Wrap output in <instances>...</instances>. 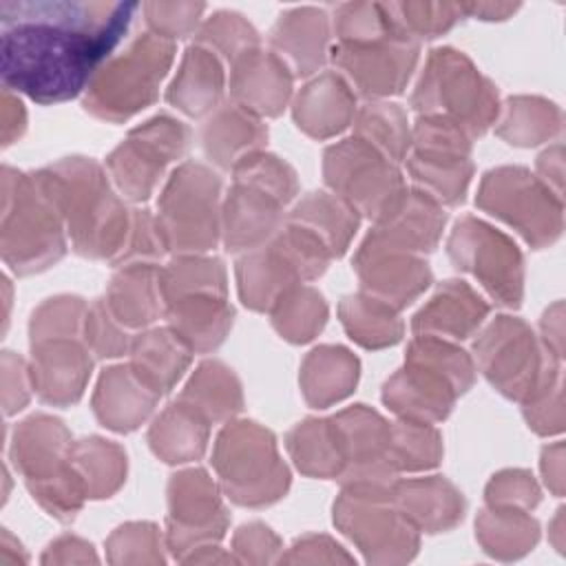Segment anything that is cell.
<instances>
[{
    "mask_svg": "<svg viewBox=\"0 0 566 566\" xmlns=\"http://www.w3.org/2000/svg\"><path fill=\"white\" fill-rule=\"evenodd\" d=\"M137 2L2 0V82L38 104L77 97L124 40Z\"/></svg>",
    "mask_w": 566,
    "mask_h": 566,
    "instance_id": "cell-1",
    "label": "cell"
},
{
    "mask_svg": "<svg viewBox=\"0 0 566 566\" xmlns=\"http://www.w3.org/2000/svg\"><path fill=\"white\" fill-rule=\"evenodd\" d=\"M53 208L69 219L77 252L108 256L117 250L126 210L108 190L99 168L91 161H62L35 175Z\"/></svg>",
    "mask_w": 566,
    "mask_h": 566,
    "instance_id": "cell-2",
    "label": "cell"
},
{
    "mask_svg": "<svg viewBox=\"0 0 566 566\" xmlns=\"http://www.w3.org/2000/svg\"><path fill=\"white\" fill-rule=\"evenodd\" d=\"M175 55V44L153 31L139 33L126 51L111 57L88 84L86 108L102 119H126L157 95Z\"/></svg>",
    "mask_w": 566,
    "mask_h": 566,
    "instance_id": "cell-3",
    "label": "cell"
},
{
    "mask_svg": "<svg viewBox=\"0 0 566 566\" xmlns=\"http://www.w3.org/2000/svg\"><path fill=\"white\" fill-rule=\"evenodd\" d=\"M413 104L427 117L444 119L464 133L480 135L495 115V88L453 49L429 55Z\"/></svg>",
    "mask_w": 566,
    "mask_h": 566,
    "instance_id": "cell-4",
    "label": "cell"
},
{
    "mask_svg": "<svg viewBox=\"0 0 566 566\" xmlns=\"http://www.w3.org/2000/svg\"><path fill=\"white\" fill-rule=\"evenodd\" d=\"M55 212L35 179L4 168L2 252L18 274L42 270L62 256L64 241Z\"/></svg>",
    "mask_w": 566,
    "mask_h": 566,
    "instance_id": "cell-5",
    "label": "cell"
},
{
    "mask_svg": "<svg viewBox=\"0 0 566 566\" xmlns=\"http://www.w3.org/2000/svg\"><path fill=\"white\" fill-rule=\"evenodd\" d=\"M217 469L239 502H268L279 497L287 484L272 436L252 422H239L221 433Z\"/></svg>",
    "mask_w": 566,
    "mask_h": 566,
    "instance_id": "cell-6",
    "label": "cell"
},
{
    "mask_svg": "<svg viewBox=\"0 0 566 566\" xmlns=\"http://www.w3.org/2000/svg\"><path fill=\"white\" fill-rule=\"evenodd\" d=\"M219 179L203 166L179 168L161 197V237L175 250H206L214 245V201Z\"/></svg>",
    "mask_w": 566,
    "mask_h": 566,
    "instance_id": "cell-7",
    "label": "cell"
},
{
    "mask_svg": "<svg viewBox=\"0 0 566 566\" xmlns=\"http://www.w3.org/2000/svg\"><path fill=\"white\" fill-rule=\"evenodd\" d=\"M327 184L365 214L382 217L402 195L398 170L387 164L371 144L347 139L325 155Z\"/></svg>",
    "mask_w": 566,
    "mask_h": 566,
    "instance_id": "cell-8",
    "label": "cell"
},
{
    "mask_svg": "<svg viewBox=\"0 0 566 566\" xmlns=\"http://www.w3.org/2000/svg\"><path fill=\"white\" fill-rule=\"evenodd\" d=\"M458 268L471 270L504 305H517L522 294V261L515 245L493 228L462 219L449 243Z\"/></svg>",
    "mask_w": 566,
    "mask_h": 566,
    "instance_id": "cell-9",
    "label": "cell"
},
{
    "mask_svg": "<svg viewBox=\"0 0 566 566\" xmlns=\"http://www.w3.org/2000/svg\"><path fill=\"white\" fill-rule=\"evenodd\" d=\"M332 60L363 95L400 93L418 60V40L394 33L369 42H338Z\"/></svg>",
    "mask_w": 566,
    "mask_h": 566,
    "instance_id": "cell-10",
    "label": "cell"
},
{
    "mask_svg": "<svg viewBox=\"0 0 566 566\" xmlns=\"http://www.w3.org/2000/svg\"><path fill=\"white\" fill-rule=\"evenodd\" d=\"M186 139L188 130L170 117H157L144 128L133 130L130 139L108 157V166L122 190L130 199H146L166 161L184 153Z\"/></svg>",
    "mask_w": 566,
    "mask_h": 566,
    "instance_id": "cell-11",
    "label": "cell"
},
{
    "mask_svg": "<svg viewBox=\"0 0 566 566\" xmlns=\"http://www.w3.org/2000/svg\"><path fill=\"white\" fill-rule=\"evenodd\" d=\"M531 334L517 321L495 323L478 345L480 360L493 385L506 396H522L535 380V347Z\"/></svg>",
    "mask_w": 566,
    "mask_h": 566,
    "instance_id": "cell-12",
    "label": "cell"
},
{
    "mask_svg": "<svg viewBox=\"0 0 566 566\" xmlns=\"http://www.w3.org/2000/svg\"><path fill=\"white\" fill-rule=\"evenodd\" d=\"M356 270L363 285L376 292L387 305L402 307L429 283V270L422 261L396 254L394 248L369 237L356 256Z\"/></svg>",
    "mask_w": 566,
    "mask_h": 566,
    "instance_id": "cell-13",
    "label": "cell"
},
{
    "mask_svg": "<svg viewBox=\"0 0 566 566\" xmlns=\"http://www.w3.org/2000/svg\"><path fill=\"white\" fill-rule=\"evenodd\" d=\"M327 40L329 15L316 7H296L281 13L270 38L274 55L296 75H307L323 64Z\"/></svg>",
    "mask_w": 566,
    "mask_h": 566,
    "instance_id": "cell-14",
    "label": "cell"
},
{
    "mask_svg": "<svg viewBox=\"0 0 566 566\" xmlns=\"http://www.w3.org/2000/svg\"><path fill=\"white\" fill-rule=\"evenodd\" d=\"M91 360L73 340L33 343V385L42 400L53 405L75 402L88 378Z\"/></svg>",
    "mask_w": 566,
    "mask_h": 566,
    "instance_id": "cell-15",
    "label": "cell"
},
{
    "mask_svg": "<svg viewBox=\"0 0 566 566\" xmlns=\"http://www.w3.org/2000/svg\"><path fill=\"white\" fill-rule=\"evenodd\" d=\"M290 69L274 55L259 49L234 62L232 93L245 106L265 115H276L290 95Z\"/></svg>",
    "mask_w": 566,
    "mask_h": 566,
    "instance_id": "cell-16",
    "label": "cell"
},
{
    "mask_svg": "<svg viewBox=\"0 0 566 566\" xmlns=\"http://www.w3.org/2000/svg\"><path fill=\"white\" fill-rule=\"evenodd\" d=\"M411 367H416V371L398 374L387 382L385 402L394 411L409 416L413 422L444 418L451 409L455 387L442 374H433L422 363Z\"/></svg>",
    "mask_w": 566,
    "mask_h": 566,
    "instance_id": "cell-17",
    "label": "cell"
},
{
    "mask_svg": "<svg viewBox=\"0 0 566 566\" xmlns=\"http://www.w3.org/2000/svg\"><path fill=\"white\" fill-rule=\"evenodd\" d=\"M166 303L175 334L190 349L217 347L232 323V310L219 294H184Z\"/></svg>",
    "mask_w": 566,
    "mask_h": 566,
    "instance_id": "cell-18",
    "label": "cell"
},
{
    "mask_svg": "<svg viewBox=\"0 0 566 566\" xmlns=\"http://www.w3.org/2000/svg\"><path fill=\"white\" fill-rule=\"evenodd\" d=\"M285 203L274 192L237 179V186L228 199V250L252 248L263 241L279 221V208Z\"/></svg>",
    "mask_w": 566,
    "mask_h": 566,
    "instance_id": "cell-19",
    "label": "cell"
},
{
    "mask_svg": "<svg viewBox=\"0 0 566 566\" xmlns=\"http://www.w3.org/2000/svg\"><path fill=\"white\" fill-rule=\"evenodd\" d=\"M221 86L223 71L219 57L210 49L197 44L186 51L179 75L168 91V99L190 115H201L214 106Z\"/></svg>",
    "mask_w": 566,
    "mask_h": 566,
    "instance_id": "cell-20",
    "label": "cell"
},
{
    "mask_svg": "<svg viewBox=\"0 0 566 566\" xmlns=\"http://www.w3.org/2000/svg\"><path fill=\"white\" fill-rule=\"evenodd\" d=\"M354 111V99L345 82L332 73L305 86L296 102V122L314 137H327L340 130Z\"/></svg>",
    "mask_w": 566,
    "mask_h": 566,
    "instance_id": "cell-21",
    "label": "cell"
},
{
    "mask_svg": "<svg viewBox=\"0 0 566 566\" xmlns=\"http://www.w3.org/2000/svg\"><path fill=\"white\" fill-rule=\"evenodd\" d=\"M486 314V305L464 283L449 281L440 294L416 316L413 327L418 332H442L464 338Z\"/></svg>",
    "mask_w": 566,
    "mask_h": 566,
    "instance_id": "cell-22",
    "label": "cell"
},
{
    "mask_svg": "<svg viewBox=\"0 0 566 566\" xmlns=\"http://www.w3.org/2000/svg\"><path fill=\"white\" fill-rule=\"evenodd\" d=\"M124 367L108 369L99 382V391L95 396V413L97 418L122 431V411L126 405L130 427H137L139 420L148 416L157 400V391H153L137 374H124Z\"/></svg>",
    "mask_w": 566,
    "mask_h": 566,
    "instance_id": "cell-23",
    "label": "cell"
},
{
    "mask_svg": "<svg viewBox=\"0 0 566 566\" xmlns=\"http://www.w3.org/2000/svg\"><path fill=\"white\" fill-rule=\"evenodd\" d=\"M188 345L168 329L144 334L135 343V374L157 394L168 391L188 365Z\"/></svg>",
    "mask_w": 566,
    "mask_h": 566,
    "instance_id": "cell-24",
    "label": "cell"
},
{
    "mask_svg": "<svg viewBox=\"0 0 566 566\" xmlns=\"http://www.w3.org/2000/svg\"><path fill=\"white\" fill-rule=\"evenodd\" d=\"M356 358L338 347H321L305 360V396L312 405H327L349 394L356 382Z\"/></svg>",
    "mask_w": 566,
    "mask_h": 566,
    "instance_id": "cell-25",
    "label": "cell"
},
{
    "mask_svg": "<svg viewBox=\"0 0 566 566\" xmlns=\"http://www.w3.org/2000/svg\"><path fill=\"white\" fill-rule=\"evenodd\" d=\"M292 223H298L314 232L332 254H340L358 226L356 210L318 192L307 197L292 217Z\"/></svg>",
    "mask_w": 566,
    "mask_h": 566,
    "instance_id": "cell-26",
    "label": "cell"
},
{
    "mask_svg": "<svg viewBox=\"0 0 566 566\" xmlns=\"http://www.w3.org/2000/svg\"><path fill=\"white\" fill-rule=\"evenodd\" d=\"M150 442L168 462H184L197 458L206 444V424L195 407L175 405L153 427Z\"/></svg>",
    "mask_w": 566,
    "mask_h": 566,
    "instance_id": "cell-27",
    "label": "cell"
},
{
    "mask_svg": "<svg viewBox=\"0 0 566 566\" xmlns=\"http://www.w3.org/2000/svg\"><path fill=\"white\" fill-rule=\"evenodd\" d=\"M340 314L352 338L365 347H382L400 338V321L394 316L391 305L378 298L349 296L343 301Z\"/></svg>",
    "mask_w": 566,
    "mask_h": 566,
    "instance_id": "cell-28",
    "label": "cell"
},
{
    "mask_svg": "<svg viewBox=\"0 0 566 566\" xmlns=\"http://www.w3.org/2000/svg\"><path fill=\"white\" fill-rule=\"evenodd\" d=\"M290 449L305 473L332 475L343 464V449L336 424L307 420L290 436Z\"/></svg>",
    "mask_w": 566,
    "mask_h": 566,
    "instance_id": "cell-29",
    "label": "cell"
},
{
    "mask_svg": "<svg viewBox=\"0 0 566 566\" xmlns=\"http://www.w3.org/2000/svg\"><path fill=\"white\" fill-rule=\"evenodd\" d=\"M411 172L416 181L431 188L438 199L447 203H458L462 201L464 188L469 184L471 164L464 159V155L418 150L411 159Z\"/></svg>",
    "mask_w": 566,
    "mask_h": 566,
    "instance_id": "cell-30",
    "label": "cell"
},
{
    "mask_svg": "<svg viewBox=\"0 0 566 566\" xmlns=\"http://www.w3.org/2000/svg\"><path fill=\"white\" fill-rule=\"evenodd\" d=\"M113 305L119 312V321H126L128 325H144L150 323L157 312L159 303L153 294V268L150 263H139L135 268H128L113 281Z\"/></svg>",
    "mask_w": 566,
    "mask_h": 566,
    "instance_id": "cell-31",
    "label": "cell"
},
{
    "mask_svg": "<svg viewBox=\"0 0 566 566\" xmlns=\"http://www.w3.org/2000/svg\"><path fill=\"white\" fill-rule=\"evenodd\" d=\"M197 44L210 49L214 55H223L234 64L248 51L259 49V35L241 13L217 11L201 27Z\"/></svg>",
    "mask_w": 566,
    "mask_h": 566,
    "instance_id": "cell-32",
    "label": "cell"
},
{
    "mask_svg": "<svg viewBox=\"0 0 566 566\" xmlns=\"http://www.w3.org/2000/svg\"><path fill=\"white\" fill-rule=\"evenodd\" d=\"M396 24L416 38H436L464 18L462 4L455 2H389Z\"/></svg>",
    "mask_w": 566,
    "mask_h": 566,
    "instance_id": "cell-33",
    "label": "cell"
},
{
    "mask_svg": "<svg viewBox=\"0 0 566 566\" xmlns=\"http://www.w3.org/2000/svg\"><path fill=\"white\" fill-rule=\"evenodd\" d=\"M199 398L206 402L201 413L206 411L212 418H223L241 407L239 385L234 382L232 374L219 363H208L199 369L197 378L190 382L184 398Z\"/></svg>",
    "mask_w": 566,
    "mask_h": 566,
    "instance_id": "cell-34",
    "label": "cell"
},
{
    "mask_svg": "<svg viewBox=\"0 0 566 566\" xmlns=\"http://www.w3.org/2000/svg\"><path fill=\"white\" fill-rule=\"evenodd\" d=\"M73 453L82 467V473L86 475V489H93L95 493H108L119 484L124 455L115 444L91 438L77 444Z\"/></svg>",
    "mask_w": 566,
    "mask_h": 566,
    "instance_id": "cell-35",
    "label": "cell"
},
{
    "mask_svg": "<svg viewBox=\"0 0 566 566\" xmlns=\"http://www.w3.org/2000/svg\"><path fill=\"white\" fill-rule=\"evenodd\" d=\"M358 133L363 142L378 144L394 159H400L409 144L405 117L394 104H369L360 113Z\"/></svg>",
    "mask_w": 566,
    "mask_h": 566,
    "instance_id": "cell-36",
    "label": "cell"
},
{
    "mask_svg": "<svg viewBox=\"0 0 566 566\" xmlns=\"http://www.w3.org/2000/svg\"><path fill=\"white\" fill-rule=\"evenodd\" d=\"M274 323L281 334L290 340H307L316 329L325 323V305L323 298L312 290L292 292L285 296V305H281L274 314Z\"/></svg>",
    "mask_w": 566,
    "mask_h": 566,
    "instance_id": "cell-37",
    "label": "cell"
},
{
    "mask_svg": "<svg viewBox=\"0 0 566 566\" xmlns=\"http://www.w3.org/2000/svg\"><path fill=\"white\" fill-rule=\"evenodd\" d=\"M391 460L400 469H424L438 462V436L424 422H405L394 431Z\"/></svg>",
    "mask_w": 566,
    "mask_h": 566,
    "instance_id": "cell-38",
    "label": "cell"
},
{
    "mask_svg": "<svg viewBox=\"0 0 566 566\" xmlns=\"http://www.w3.org/2000/svg\"><path fill=\"white\" fill-rule=\"evenodd\" d=\"M206 4L201 2H146L142 11L146 13L148 27L161 38H184L188 35L197 20L201 18Z\"/></svg>",
    "mask_w": 566,
    "mask_h": 566,
    "instance_id": "cell-39",
    "label": "cell"
},
{
    "mask_svg": "<svg viewBox=\"0 0 566 566\" xmlns=\"http://www.w3.org/2000/svg\"><path fill=\"white\" fill-rule=\"evenodd\" d=\"M88 318V338L93 347L99 352V356H117L126 349V336L115 332L111 323H106V310L102 303L93 307V312L86 316Z\"/></svg>",
    "mask_w": 566,
    "mask_h": 566,
    "instance_id": "cell-40",
    "label": "cell"
},
{
    "mask_svg": "<svg viewBox=\"0 0 566 566\" xmlns=\"http://www.w3.org/2000/svg\"><path fill=\"white\" fill-rule=\"evenodd\" d=\"M464 15H478L482 20H504L511 13L520 9V4H493V2H473V4H462Z\"/></svg>",
    "mask_w": 566,
    "mask_h": 566,
    "instance_id": "cell-41",
    "label": "cell"
}]
</instances>
